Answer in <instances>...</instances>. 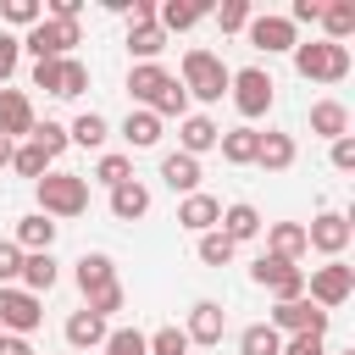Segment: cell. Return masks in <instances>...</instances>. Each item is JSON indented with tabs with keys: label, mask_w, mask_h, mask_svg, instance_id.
Here are the masks:
<instances>
[{
	"label": "cell",
	"mask_w": 355,
	"mask_h": 355,
	"mask_svg": "<svg viewBox=\"0 0 355 355\" xmlns=\"http://www.w3.org/2000/svg\"><path fill=\"white\" fill-rule=\"evenodd\" d=\"M128 94H133L139 111H155L161 122H166V116H178V122L189 116V94H183V83H178L161 61H139V67L128 72Z\"/></svg>",
	"instance_id": "obj_1"
},
{
	"label": "cell",
	"mask_w": 355,
	"mask_h": 355,
	"mask_svg": "<svg viewBox=\"0 0 355 355\" xmlns=\"http://www.w3.org/2000/svg\"><path fill=\"white\" fill-rule=\"evenodd\" d=\"M33 194H39V211H44L50 222L89 211V178H78V172H44V178L33 183Z\"/></svg>",
	"instance_id": "obj_2"
},
{
	"label": "cell",
	"mask_w": 355,
	"mask_h": 355,
	"mask_svg": "<svg viewBox=\"0 0 355 355\" xmlns=\"http://www.w3.org/2000/svg\"><path fill=\"white\" fill-rule=\"evenodd\" d=\"M294 72L305 83H344L349 78V44H327V39L294 44Z\"/></svg>",
	"instance_id": "obj_3"
},
{
	"label": "cell",
	"mask_w": 355,
	"mask_h": 355,
	"mask_svg": "<svg viewBox=\"0 0 355 355\" xmlns=\"http://www.w3.org/2000/svg\"><path fill=\"white\" fill-rule=\"evenodd\" d=\"M227 78H233V72L222 67V55H211V50H200V44L183 50V78H178V83H183L189 100H205V105L222 100V94H227Z\"/></svg>",
	"instance_id": "obj_4"
},
{
	"label": "cell",
	"mask_w": 355,
	"mask_h": 355,
	"mask_svg": "<svg viewBox=\"0 0 355 355\" xmlns=\"http://www.w3.org/2000/svg\"><path fill=\"white\" fill-rule=\"evenodd\" d=\"M22 39V50L33 55V61H61V55H72V44H83V28L78 22H55V17H39L28 33H17Z\"/></svg>",
	"instance_id": "obj_5"
},
{
	"label": "cell",
	"mask_w": 355,
	"mask_h": 355,
	"mask_svg": "<svg viewBox=\"0 0 355 355\" xmlns=\"http://www.w3.org/2000/svg\"><path fill=\"white\" fill-rule=\"evenodd\" d=\"M227 94H233V105H239V116H244V128H250L255 116H266V111H272L277 83H272V72H266V67H239V72L227 78Z\"/></svg>",
	"instance_id": "obj_6"
},
{
	"label": "cell",
	"mask_w": 355,
	"mask_h": 355,
	"mask_svg": "<svg viewBox=\"0 0 355 355\" xmlns=\"http://www.w3.org/2000/svg\"><path fill=\"white\" fill-rule=\"evenodd\" d=\"M250 283H255V288H266L272 300H300V294H305V266L261 250V255L250 261Z\"/></svg>",
	"instance_id": "obj_7"
},
{
	"label": "cell",
	"mask_w": 355,
	"mask_h": 355,
	"mask_svg": "<svg viewBox=\"0 0 355 355\" xmlns=\"http://www.w3.org/2000/svg\"><path fill=\"white\" fill-rule=\"evenodd\" d=\"M349 294H355V266H344V255L327 261V266H311V277H305V300H311V305H322V311L333 316Z\"/></svg>",
	"instance_id": "obj_8"
},
{
	"label": "cell",
	"mask_w": 355,
	"mask_h": 355,
	"mask_svg": "<svg viewBox=\"0 0 355 355\" xmlns=\"http://www.w3.org/2000/svg\"><path fill=\"white\" fill-rule=\"evenodd\" d=\"M327 322H333V316H327L322 305H311V300L300 294V300H277V305H272V322H266V327H272L277 338H294V333H316V338H322V333H327Z\"/></svg>",
	"instance_id": "obj_9"
},
{
	"label": "cell",
	"mask_w": 355,
	"mask_h": 355,
	"mask_svg": "<svg viewBox=\"0 0 355 355\" xmlns=\"http://www.w3.org/2000/svg\"><path fill=\"white\" fill-rule=\"evenodd\" d=\"M349 239H355V227H349L344 211H322V216L305 222V250H316V255H327V261H338V255L349 250Z\"/></svg>",
	"instance_id": "obj_10"
},
{
	"label": "cell",
	"mask_w": 355,
	"mask_h": 355,
	"mask_svg": "<svg viewBox=\"0 0 355 355\" xmlns=\"http://www.w3.org/2000/svg\"><path fill=\"white\" fill-rule=\"evenodd\" d=\"M44 322V305H39V294H28V288H0V333H17V338H28L33 327Z\"/></svg>",
	"instance_id": "obj_11"
},
{
	"label": "cell",
	"mask_w": 355,
	"mask_h": 355,
	"mask_svg": "<svg viewBox=\"0 0 355 355\" xmlns=\"http://www.w3.org/2000/svg\"><path fill=\"white\" fill-rule=\"evenodd\" d=\"M244 33H250V44H255V50H266V55H283V50H294V44H300V28H294L288 17H272V11H266V17H250V28H244Z\"/></svg>",
	"instance_id": "obj_12"
},
{
	"label": "cell",
	"mask_w": 355,
	"mask_h": 355,
	"mask_svg": "<svg viewBox=\"0 0 355 355\" xmlns=\"http://www.w3.org/2000/svg\"><path fill=\"white\" fill-rule=\"evenodd\" d=\"M183 333H189V344H205V349H211V344H222V333H227V311H222L216 300H194Z\"/></svg>",
	"instance_id": "obj_13"
},
{
	"label": "cell",
	"mask_w": 355,
	"mask_h": 355,
	"mask_svg": "<svg viewBox=\"0 0 355 355\" xmlns=\"http://www.w3.org/2000/svg\"><path fill=\"white\" fill-rule=\"evenodd\" d=\"M216 216H222V200H216V194H205V189H194V194H183V200H178V227H189L194 239H200V233H211V227H216Z\"/></svg>",
	"instance_id": "obj_14"
},
{
	"label": "cell",
	"mask_w": 355,
	"mask_h": 355,
	"mask_svg": "<svg viewBox=\"0 0 355 355\" xmlns=\"http://www.w3.org/2000/svg\"><path fill=\"white\" fill-rule=\"evenodd\" d=\"M33 122H39V116H33V100H28L22 89H0V133L17 144V139L33 133Z\"/></svg>",
	"instance_id": "obj_15"
},
{
	"label": "cell",
	"mask_w": 355,
	"mask_h": 355,
	"mask_svg": "<svg viewBox=\"0 0 355 355\" xmlns=\"http://www.w3.org/2000/svg\"><path fill=\"white\" fill-rule=\"evenodd\" d=\"M78 288H83V300H94V294L116 288V261H111L105 250H89V255H78Z\"/></svg>",
	"instance_id": "obj_16"
},
{
	"label": "cell",
	"mask_w": 355,
	"mask_h": 355,
	"mask_svg": "<svg viewBox=\"0 0 355 355\" xmlns=\"http://www.w3.org/2000/svg\"><path fill=\"white\" fill-rule=\"evenodd\" d=\"M205 17H211L205 0H161V6H155V28H161V33H189V28L205 22Z\"/></svg>",
	"instance_id": "obj_17"
},
{
	"label": "cell",
	"mask_w": 355,
	"mask_h": 355,
	"mask_svg": "<svg viewBox=\"0 0 355 355\" xmlns=\"http://www.w3.org/2000/svg\"><path fill=\"white\" fill-rule=\"evenodd\" d=\"M216 139H222V128H216L211 116H200V111H189V116L178 122V150L194 155V161H200L205 150H216Z\"/></svg>",
	"instance_id": "obj_18"
},
{
	"label": "cell",
	"mask_w": 355,
	"mask_h": 355,
	"mask_svg": "<svg viewBox=\"0 0 355 355\" xmlns=\"http://www.w3.org/2000/svg\"><path fill=\"white\" fill-rule=\"evenodd\" d=\"M216 233H222L227 244H244V239H255V233H261V211H255L250 200H233V205H222Z\"/></svg>",
	"instance_id": "obj_19"
},
{
	"label": "cell",
	"mask_w": 355,
	"mask_h": 355,
	"mask_svg": "<svg viewBox=\"0 0 355 355\" xmlns=\"http://www.w3.org/2000/svg\"><path fill=\"white\" fill-rule=\"evenodd\" d=\"M55 233H61V222H50L44 211H28V216H17V250L22 255H39V250H50L55 244Z\"/></svg>",
	"instance_id": "obj_20"
},
{
	"label": "cell",
	"mask_w": 355,
	"mask_h": 355,
	"mask_svg": "<svg viewBox=\"0 0 355 355\" xmlns=\"http://www.w3.org/2000/svg\"><path fill=\"white\" fill-rule=\"evenodd\" d=\"M161 128H166V122H161L155 111H139V105H133V111L122 116V139H128V155H133V150H155V144H161Z\"/></svg>",
	"instance_id": "obj_21"
},
{
	"label": "cell",
	"mask_w": 355,
	"mask_h": 355,
	"mask_svg": "<svg viewBox=\"0 0 355 355\" xmlns=\"http://www.w3.org/2000/svg\"><path fill=\"white\" fill-rule=\"evenodd\" d=\"M55 277H61V266H55V255H50V250H39V255H22V272H17V288H28V294H50V288H55Z\"/></svg>",
	"instance_id": "obj_22"
},
{
	"label": "cell",
	"mask_w": 355,
	"mask_h": 355,
	"mask_svg": "<svg viewBox=\"0 0 355 355\" xmlns=\"http://www.w3.org/2000/svg\"><path fill=\"white\" fill-rule=\"evenodd\" d=\"M294 133H277V128H266L261 133V150H255V166H266V172H288L294 166Z\"/></svg>",
	"instance_id": "obj_23"
},
{
	"label": "cell",
	"mask_w": 355,
	"mask_h": 355,
	"mask_svg": "<svg viewBox=\"0 0 355 355\" xmlns=\"http://www.w3.org/2000/svg\"><path fill=\"white\" fill-rule=\"evenodd\" d=\"M161 183H166L172 194H194V189H200V161L183 155V150L161 155Z\"/></svg>",
	"instance_id": "obj_24"
},
{
	"label": "cell",
	"mask_w": 355,
	"mask_h": 355,
	"mask_svg": "<svg viewBox=\"0 0 355 355\" xmlns=\"http://www.w3.org/2000/svg\"><path fill=\"white\" fill-rule=\"evenodd\" d=\"M216 150H222V161H227V166H255L261 133H255V128H227V133L216 139Z\"/></svg>",
	"instance_id": "obj_25"
},
{
	"label": "cell",
	"mask_w": 355,
	"mask_h": 355,
	"mask_svg": "<svg viewBox=\"0 0 355 355\" xmlns=\"http://www.w3.org/2000/svg\"><path fill=\"white\" fill-rule=\"evenodd\" d=\"M144 211H150V189H144L139 178H128V183L111 189V216H116V222H139Z\"/></svg>",
	"instance_id": "obj_26"
},
{
	"label": "cell",
	"mask_w": 355,
	"mask_h": 355,
	"mask_svg": "<svg viewBox=\"0 0 355 355\" xmlns=\"http://www.w3.org/2000/svg\"><path fill=\"white\" fill-rule=\"evenodd\" d=\"M61 333H67V344H72V349H94V344H105V333H111V327H105V316H94V311H72Z\"/></svg>",
	"instance_id": "obj_27"
},
{
	"label": "cell",
	"mask_w": 355,
	"mask_h": 355,
	"mask_svg": "<svg viewBox=\"0 0 355 355\" xmlns=\"http://www.w3.org/2000/svg\"><path fill=\"white\" fill-rule=\"evenodd\" d=\"M311 133L344 139V133H349V105H344V100H316V105H311Z\"/></svg>",
	"instance_id": "obj_28"
},
{
	"label": "cell",
	"mask_w": 355,
	"mask_h": 355,
	"mask_svg": "<svg viewBox=\"0 0 355 355\" xmlns=\"http://www.w3.org/2000/svg\"><path fill=\"white\" fill-rule=\"evenodd\" d=\"M266 255L300 261V255H305V222H272V227H266Z\"/></svg>",
	"instance_id": "obj_29"
},
{
	"label": "cell",
	"mask_w": 355,
	"mask_h": 355,
	"mask_svg": "<svg viewBox=\"0 0 355 355\" xmlns=\"http://www.w3.org/2000/svg\"><path fill=\"white\" fill-rule=\"evenodd\" d=\"M316 22H322V33H327V44H344V39L355 33V0H327Z\"/></svg>",
	"instance_id": "obj_30"
},
{
	"label": "cell",
	"mask_w": 355,
	"mask_h": 355,
	"mask_svg": "<svg viewBox=\"0 0 355 355\" xmlns=\"http://www.w3.org/2000/svg\"><path fill=\"white\" fill-rule=\"evenodd\" d=\"M67 139H72V144H83V150H105V139H111V122H105L100 111H83V116H72Z\"/></svg>",
	"instance_id": "obj_31"
},
{
	"label": "cell",
	"mask_w": 355,
	"mask_h": 355,
	"mask_svg": "<svg viewBox=\"0 0 355 355\" xmlns=\"http://www.w3.org/2000/svg\"><path fill=\"white\" fill-rule=\"evenodd\" d=\"M83 89H89V67L78 55H61L55 61V100H78Z\"/></svg>",
	"instance_id": "obj_32"
},
{
	"label": "cell",
	"mask_w": 355,
	"mask_h": 355,
	"mask_svg": "<svg viewBox=\"0 0 355 355\" xmlns=\"http://www.w3.org/2000/svg\"><path fill=\"white\" fill-rule=\"evenodd\" d=\"M166 50V33L155 28V22H144V28H128V55H133V67L139 61H155Z\"/></svg>",
	"instance_id": "obj_33"
},
{
	"label": "cell",
	"mask_w": 355,
	"mask_h": 355,
	"mask_svg": "<svg viewBox=\"0 0 355 355\" xmlns=\"http://www.w3.org/2000/svg\"><path fill=\"white\" fill-rule=\"evenodd\" d=\"M11 172H22V178H33V183H39V178L50 172V155H44L33 139H22V144L11 150Z\"/></svg>",
	"instance_id": "obj_34"
},
{
	"label": "cell",
	"mask_w": 355,
	"mask_h": 355,
	"mask_svg": "<svg viewBox=\"0 0 355 355\" xmlns=\"http://www.w3.org/2000/svg\"><path fill=\"white\" fill-rule=\"evenodd\" d=\"M128 178H133V155H122V150H105V155L94 161V183L116 189V183H128Z\"/></svg>",
	"instance_id": "obj_35"
},
{
	"label": "cell",
	"mask_w": 355,
	"mask_h": 355,
	"mask_svg": "<svg viewBox=\"0 0 355 355\" xmlns=\"http://www.w3.org/2000/svg\"><path fill=\"white\" fill-rule=\"evenodd\" d=\"M283 349V338L266 327V322H250L244 333H239V355H277Z\"/></svg>",
	"instance_id": "obj_36"
},
{
	"label": "cell",
	"mask_w": 355,
	"mask_h": 355,
	"mask_svg": "<svg viewBox=\"0 0 355 355\" xmlns=\"http://www.w3.org/2000/svg\"><path fill=\"white\" fill-rule=\"evenodd\" d=\"M144 349H150V355H189L194 344H189L183 327H155V333H144Z\"/></svg>",
	"instance_id": "obj_37"
},
{
	"label": "cell",
	"mask_w": 355,
	"mask_h": 355,
	"mask_svg": "<svg viewBox=\"0 0 355 355\" xmlns=\"http://www.w3.org/2000/svg\"><path fill=\"white\" fill-rule=\"evenodd\" d=\"M211 17H216V28H222V33H244L255 11H250V0H222V6L211 11Z\"/></svg>",
	"instance_id": "obj_38"
},
{
	"label": "cell",
	"mask_w": 355,
	"mask_h": 355,
	"mask_svg": "<svg viewBox=\"0 0 355 355\" xmlns=\"http://www.w3.org/2000/svg\"><path fill=\"white\" fill-rule=\"evenodd\" d=\"M233 250H239V244H227L216 227H211V233H200V244H194V255H200L205 266H227V261H233Z\"/></svg>",
	"instance_id": "obj_39"
},
{
	"label": "cell",
	"mask_w": 355,
	"mask_h": 355,
	"mask_svg": "<svg viewBox=\"0 0 355 355\" xmlns=\"http://www.w3.org/2000/svg\"><path fill=\"white\" fill-rule=\"evenodd\" d=\"M100 349H105V355H150V349H144V333H139V327H111Z\"/></svg>",
	"instance_id": "obj_40"
},
{
	"label": "cell",
	"mask_w": 355,
	"mask_h": 355,
	"mask_svg": "<svg viewBox=\"0 0 355 355\" xmlns=\"http://www.w3.org/2000/svg\"><path fill=\"white\" fill-rule=\"evenodd\" d=\"M39 17H44L39 0H0V22H11V28H33Z\"/></svg>",
	"instance_id": "obj_41"
},
{
	"label": "cell",
	"mask_w": 355,
	"mask_h": 355,
	"mask_svg": "<svg viewBox=\"0 0 355 355\" xmlns=\"http://www.w3.org/2000/svg\"><path fill=\"white\" fill-rule=\"evenodd\" d=\"M28 139H33V144H39V150H44V155H50V161H55V155H61V150H67V144H72V139H67V128H61V122H33V133H28Z\"/></svg>",
	"instance_id": "obj_42"
},
{
	"label": "cell",
	"mask_w": 355,
	"mask_h": 355,
	"mask_svg": "<svg viewBox=\"0 0 355 355\" xmlns=\"http://www.w3.org/2000/svg\"><path fill=\"white\" fill-rule=\"evenodd\" d=\"M17 272H22V250H17L11 239H0V288H11Z\"/></svg>",
	"instance_id": "obj_43"
},
{
	"label": "cell",
	"mask_w": 355,
	"mask_h": 355,
	"mask_svg": "<svg viewBox=\"0 0 355 355\" xmlns=\"http://www.w3.org/2000/svg\"><path fill=\"white\" fill-rule=\"evenodd\" d=\"M17 61H22V39H17V33H6V28H0V83H6V78H11V72H17Z\"/></svg>",
	"instance_id": "obj_44"
},
{
	"label": "cell",
	"mask_w": 355,
	"mask_h": 355,
	"mask_svg": "<svg viewBox=\"0 0 355 355\" xmlns=\"http://www.w3.org/2000/svg\"><path fill=\"white\" fill-rule=\"evenodd\" d=\"M277 355H327V344H322L316 333H294V338H283Z\"/></svg>",
	"instance_id": "obj_45"
},
{
	"label": "cell",
	"mask_w": 355,
	"mask_h": 355,
	"mask_svg": "<svg viewBox=\"0 0 355 355\" xmlns=\"http://www.w3.org/2000/svg\"><path fill=\"white\" fill-rule=\"evenodd\" d=\"M333 166H338V172H355V139H349V133L333 139Z\"/></svg>",
	"instance_id": "obj_46"
},
{
	"label": "cell",
	"mask_w": 355,
	"mask_h": 355,
	"mask_svg": "<svg viewBox=\"0 0 355 355\" xmlns=\"http://www.w3.org/2000/svg\"><path fill=\"white\" fill-rule=\"evenodd\" d=\"M322 17V0H294V11H288V22L300 28V22H316Z\"/></svg>",
	"instance_id": "obj_47"
},
{
	"label": "cell",
	"mask_w": 355,
	"mask_h": 355,
	"mask_svg": "<svg viewBox=\"0 0 355 355\" xmlns=\"http://www.w3.org/2000/svg\"><path fill=\"white\" fill-rule=\"evenodd\" d=\"M0 355H33V344L17 338V333H6V338H0Z\"/></svg>",
	"instance_id": "obj_48"
},
{
	"label": "cell",
	"mask_w": 355,
	"mask_h": 355,
	"mask_svg": "<svg viewBox=\"0 0 355 355\" xmlns=\"http://www.w3.org/2000/svg\"><path fill=\"white\" fill-rule=\"evenodd\" d=\"M11 150H17V144H11L6 133H0V166H11Z\"/></svg>",
	"instance_id": "obj_49"
},
{
	"label": "cell",
	"mask_w": 355,
	"mask_h": 355,
	"mask_svg": "<svg viewBox=\"0 0 355 355\" xmlns=\"http://www.w3.org/2000/svg\"><path fill=\"white\" fill-rule=\"evenodd\" d=\"M327 355H355V349H327Z\"/></svg>",
	"instance_id": "obj_50"
},
{
	"label": "cell",
	"mask_w": 355,
	"mask_h": 355,
	"mask_svg": "<svg viewBox=\"0 0 355 355\" xmlns=\"http://www.w3.org/2000/svg\"><path fill=\"white\" fill-rule=\"evenodd\" d=\"M0 338H6V333H0Z\"/></svg>",
	"instance_id": "obj_51"
}]
</instances>
